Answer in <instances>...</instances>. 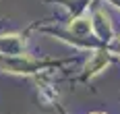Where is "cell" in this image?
<instances>
[{
  "mask_svg": "<svg viewBox=\"0 0 120 114\" xmlns=\"http://www.w3.org/2000/svg\"><path fill=\"white\" fill-rule=\"evenodd\" d=\"M93 114H101V112H93Z\"/></svg>",
  "mask_w": 120,
  "mask_h": 114,
  "instance_id": "3",
  "label": "cell"
},
{
  "mask_svg": "<svg viewBox=\"0 0 120 114\" xmlns=\"http://www.w3.org/2000/svg\"><path fill=\"white\" fill-rule=\"evenodd\" d=\"M106 62V54H97V60L93 64H91V66H89V68H91V71H93V73H97V68H99V66H101V64Z\"/></svg>",
  "mask_w": 120,
  "mask_h": 114,
  "instance_id": "2",
  "label": "cell"
},
{
  "mask_svg": "<svg viewBox=\"0 0 120 114\" xmlns=\"http://www.w3.org/2000/svg\"><path fill=\"white\" fill-rule=\"evenodd\" d=\"M89 29H91V25L85 19H77V21H72V25H71V31H75V33H89Z\"/></svg>",
  "mask_w": 120,
  "mask_h": 114,
  "instance_id": "1",
  "label": "cell"
}]
</instances>
